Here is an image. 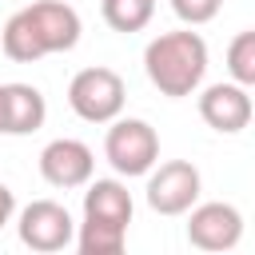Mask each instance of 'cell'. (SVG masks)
Segmentation results:
<instances>
[{
    "label": "cell",
    "instance_id": "obj_15",
    "mask_svg": "<svg viewBox=\"0 0 255 255\" xmlns=\"http://www.w3.org/2000/svg\"><path fill=\"white\" fill-rule=\"evenodd\" d=\"M219 8H223V0H171V12H175L183 24H191V28L215 20Z\"/></svg>",
    "mask_w": 255,
    "mask_h": 255
},
{
    "label": "cell",
    "instance_id": "obj_4",
    "mask_svg": "<svg viewBox=\"0 0 255 255\" xmlns=\"http://www.w3.org/2000/svg\"><path fill=\"white\" fill-rule=\"evenodd\" d=\"M20 243L28 251H40V255H52V251H64L72 239H76V223L68 215L64 203L56 199H32L24 211H20Z\"/></svg>",
    "mask_w": 255,
    "mask_h": 255
},
{
    "label": "cell",
    "instance_id": "obj_14",
    "mask_svg": "<svg viewBox=\"0 0 255 255\" xmlns=\"http://www.w3.org/2000/svg\"><path fill=\"white\" fill-rule=\"evenodd\" d=\"M227 72H231L235 84L255 88V28L239 32V36L227 44Z\"/></svg>",
    "mask_w": 255,
    "mask_h": 255
},
{
    "label": "cell",
    "instance_id": "obj_3",
    "mask_svg": "<svg viewBox=\"0 0 255 255\" xmlns=\"http://www.w3.org/2000/svg\"><path fill=\"white\" fill-rule=\"evenodd\" d=\"M104 155L120 175H147L159 163V135L151 124L143 120H112L108 135H104Z\"/></svg>",
    "mask_w": 255,
    "mask_h": 255
},
{
    "label": "cell",
    "instance_id": "obj_11",
    "mask_svg": "<svg viewBox=\"0 0 255 255\" xmlns=\"http://www.w3.org/2000/svg\"><path fill=\"white\" fill-rule=\"evenodd\" d=\"M84 219H104V223H131V191L120 179H88L84 191Z\"/></svg>",
    "mask_w": 255,
    "mask_h": 255
},
{
    "label": "cell",
    "instance_id": "obj_6",
    "mask_svg": "<svg viewBox=\"0 0 255 255\" xmlns=\"http://www.w3.org/2000/svg\"><path fill=\"white\" fill-rule=\"evenodd\" d=\"M243 239V215L231 203H199L187 215V243L199 251H231Z\"/></svg>",
    "mask_w": 255,
    "mask_h": 255
},
{
    "label": "cell",
    "instance_id": "obj_16",
    "mask_svg": "<svg viewBox=\"0 0 255 255\" xmlns=\"http://www.w3.org/2000/svg\"><path fill=\"white\" fill-rule=\"evenodd\" d=\"M12 211H16V195H12L8 183H0V227L12 219Z\"/></svg>",
    "mask_w": 255,
    "mask_h": 255
},
{
    "label": "cell",
    "instance_id": "obj_8",
    "mask_svg": "<svg viewBox=\"0 0 255 255\" xmlns=\"http://www.w3.org/2000/svg\"><path fill=\"white\" fill-rule=\"evenodd\" d=\"M199 116H203L207 128H215V131H223V135H235V131H243V128L251 124L255 104H251L247 88L235 84V80H231V84H211V88L199 96Z\"/></svg>",
    "mask_w": 255,
    "mask_h": 255
},
{
    "label": "cell",
    "instance_id": "obj_10",
    "mask_svg": "<svg viewBox=\"0 0 255 255\" xmlns=\"http://www.w3.org/2000/svg\"><path fill=\"white\" fill-rule=\"evenodd\" d=\"M48 120L44 92L32 84H4V135H32Z\"/></svg>",
    "mask_w": 255,
    "mask_h": 255
},
{
    "label": "cell",
    "instance_id": "obj_13",
    "mask_svg": "<svg viewBox=\"0 0 255 255\" xmlns=\"http://www.w3.org/2000/svg\"><path fill=\"white\" fill-rule=\"evenodd\" d=\"M155 12V0H104V20L116 32H139L147 28Z\"/></svg>",
    "mask_w": 255,
    "mask_h": 255
},
{
    "label": "cell",
    "instance_id": "obj_17",
    "mask_svg": "<svg viewBox=\"0 0 255 255\" xmlns=\"http://www.w3.org/2000/svg\"><path fill=\"white\" fill-rule=\"evenodd\" d=\"M0 128H4V84H0Z\"/></svg>",
    "mask_w": 255,
    "mask_h": 255
},
{
    "label": "cell",
    "instance_id": "obj_7",
    "mask_svg": "<svg viewBox=\"0 0 255 255\" xmlns=\"http://www.w3.org/2000/svg\"><path fill=\"white\" fill-rule=\"evenodd\" d=\"M92 171H96V155L84 139H52L40 151V175L60 191L88 187Z\"/></svg>",
    "mask_w": 255,
    "mask_h": 255
},
{
    "label": "cell",
    "instance_id": "obj_1",
    "mask_svg": "<svg viewBox=\"0 0 255 255\" xmlns=\"http://www.w3.org/2000/svg\"><path fill=\"white\" fill-rule=\"evenodd\" d=\"M143 72H147V80L163 96H171V100L191 96L203 84V72H207V44H203V36L191 32V28L155 36L143 48Z\"/></svg>",
    "mask_w": 255,
    "mask_h": 255
},
{
    "label": "cell",
    "instance_id": "obj_5",
    "mask_svg": "<svg viewBox=\"0 0 255 255\" xmlns=\"http://www.w3.org/2000/svg\"><path fill=\"white\" fill-rule=\"evenodd\" d=\"M199 199V171L187 159H167L147 175V207L159 215H183Z\"/></svg>",
    "mask_w": 255,
    "mask_h": 255
},
{
    "label": "cell",
    "instance_id": "obj_9",
    "mask_svg": "<svg viewBox=\"0 0 255 255\" xmlns=\"http://www.w3.org/2000/svg\"><path fill=\"white\" fill-rule=\"evenodd\" d=\"M24 16L32 20V28H36V36H40L48 56L52 52H72L80 44V16H76L72 4H64V0H36V4L24 8Z\"/></svg>",
    "mask_w": 255,
    "mask_h": 255
},
{
    "label": "cell",
    "instance_id": "obj_12",
    "mask_svg": "<svg viewBox=\"0 0 255 255\" xmlns=\"http://www.w3.org/2000/svg\"><path fill=\"white\" fill-rule=\"evenodd\" d=\"M128 243V227L124 223H104V219H84L76 231V247L80 255H120Z\"/></svg>",
    "mask_w": 255,
    "mask_h": 255
},
{
    "label": "cell",
    "instance_id": "obj_2",
    "mask_svg": "<svg viewBox=\"0 0 255 255\" xmlns=\"http://www.w3.org/2000/svg\"><path fill=\"white\" fill-rule=\"evenodd\" d=\"M124 100H128V88H124L120 72L100 68V64L76 72L72 84H68V104L88 124H112L124 112Z\"/></svg>",
    "mask_w": 255,
    "mask_h": 255
}]
</instances>
